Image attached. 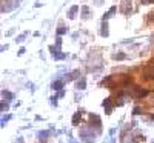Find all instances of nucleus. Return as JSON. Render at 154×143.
<instances>
[{
  "label": "nucleus",
  "instance_id": "obj_1",
  "mask_svg": "<svg viewBox=\"0 0 154 143\" xmlns=\"http://www.w3.org/2000/svg\"><path fill=\"white\" fill-rule=\"evenodd\" d=\"M79 135H80V140L83 143H94L96 141V132H93V131L88 132V128H82Z\"/></svg>",
  "mask_w": 154,
  "mask_h": 143
},
{
  "label": "nucleus",
  "instance_id": "obj_2",
  "mask_svg": "<svg viewBox=\"0 0 154 143\" xmlns=\"http://www.w3.org/2000/svg\"><path fill=\"white\" fill-rule=\"evenodd\" d=\"M22 0H3L2 2V12L6 14V12H11L12 9H16L20 5Z\"/></svg>",
  "mask_w": 154,
  "mask_h": 143
},
{
  "label": "nucleus",
  "instance_id": "obj_3",
  "mask_svg": "<svg viewBox=\"0 0 154 143\" xmlns=\"http://www.w3.org/2000/svg\"><path fill=\"white\" fill-rule=\"evenodd\" d=\"M88 123H89V126H91V128H96L97 131H100V129H102V120H100V117L97 114H94V112H89Z\"/></svg>",
  "mask_w": 154,
  "mask_h": 143
},
{
  "label": "nucleus",
  "instance_id": "obj_4",
  "mask_svg": "<svg viewBox=\"0 0 154 143\" xmlns=\"http://www.w3.org/2000/svg\"><path fill=\"white\" fill-rule=\"evenodd\" d=\"M99 32H100V35H102V37H105V38L109 35V28H108V23H106V20H103V22H102Z\"/></svg>",
  "mask_w": 154,
  "mask_h": 143
},
{
  "label": "nucleus",
  "instance_id": "obj_5",
  "mask_svg": "<svg viewBox=\"0 0 154 143\" xmlns=\"http://www.w3.org/2000/svg\"><path fill=\"white\" fill-rule=\"evenodd\" d=\"M82 114H83V109H79L74 115H72V120H71V123H72V126H77V125H80V120H82Z\"/></svg>",
  "mask_w": 154,
  "mask_h": 143
},
{
  "label": "nucleus",
  "instance_id": "obj_6",
  "mask_svg": "<svg viewBox=\"0 0 154 143\" xmlns=\"http://www.w3.org/2000/svg\"><path fill=\"white\" fill-rule=\"evenodd\" d=\"M80 11V8L77 6V5H74V6H71L69 8V11H68V19L69 20H74L75 19V16H77V12Z\"/></svg>",
  "mask_w": 154,
  "mask_h": 143
},
{
  "label": "nucleus",
  "instance_id": "obj_7",
  "mask_svg": "<svg viewBox=\"0 0 154 143\" xmlns=\"http://www.w3.org/2000/svg\"><path fill=\"white\" fill-rule=\"evenodd\" d=\"M122 12H123V14H131V0H123Z\"/></svg>",
  "mask_w": 154,
  "mask_h": 143
},
{
  "label": "nucleus",
  "instance_id": "obj_8",
  "mask_svg": "<svg viewBox=\"0 0 154 143\" xmlns=\"http://www.w3.org/2000/svg\"><path fill=\"white\" fill-rule=\"evenodd\" d=\"M102 106L105 108V112L109 115L112 112V105H111V99H105L103 102H102Z\"/></svg>",
  "mask_w": 154,
  "mask_h": 143
},
{
  "label": "nucleus",
  "instance_id": "obj_9",
  "mask_svg": "<svg viewBox=\"0 0 154 143\" xmlns=\"http://www.w3.org/2000/svg\"><path fill=\"white\" fill-rule=\"evenodd\" d=\"M49 134H51V131H40V132L37 134V138L40 140L42 143H45V141L49 138Z\"/></svg>",
  "mask_w": 154,
  "mask_h": 143
},
{
  "label": "nucleus",
  "instance_id": "obj_10",
  "mask_svg": "<svg viewBox=\"0 0 154 143\" xmlns=\"http://www.w3.org/2000/svg\"><path fill=\"white\" fill-rule=\"evenodd\" d=\"M63 86H65V83H63V80H54L53 83H51V88L53 89H56V91H60V89H63Z\"/></svg>",
  "mask_w": 154,
  "mask_h": 143
},
{
  "label": "nucleus",
  "instance_id": "obj_11",
  "mask_svg": "<svg viewBox=\"0 0 154 143\" xmlns=\"http://www.w3.org/2000/svg\"><path fill=\"white\" fill-rule=\"evenodd\" d=\"M2 97H3L6 102H11L12 99H14V94H12L11 91H8V89H3V91H2Z\"/></svg>",
  "mask_w": 154,
  "mask_h": 143
},
{
  "label": "nucleus",
  "instance_id": "obj_12",
  "mask_svg": "<svg viewBox=\"0 0 154 143\" xmlns=\"http://www.w3.org/2000/svg\"><path fill=\"white\" fill-rule=\"evenodd\" d=\"M75 88L80 89V91H83V89L86 88V79H79V80H75Z\"/></svg>",
  "mask_w": 154,
  "mask_h": 143
},
{
  "label": "nucleus",
  "instance_id": "obj_13",
  "mask_svg": "<svg viewBox=\"0 0 154 143\" xmlns=\"http://www.w3.org/2000/svg\"><path fill=\"white\" fill-rule=\"evenodd\" d=\"M88 17H91V11H89L88 6H82V19L86 20Z\"/></svg>",
  "mask_w": 154,
  "mask_h": 143
},
{
  "label": "nucleus",
  "instance_id": "obj_14",
  "mask_svg": "<svg viewBox=\"0 0 154 143\" xmlns=\"http://www.w3.org/2000/svg\"><path fill=\"white\" fill-rule=\"evenodd\" d=\"M116 11H117V6H111V8H109V11H108V12H106V14H105L103 17H102V19H103V20H108L111 16H114V14H116Z\"/></svg>",
  "mask_w": 154,
  "mask_h": 143
},
{
  "label": "nucleus",
  "instance_id": "obj_15",
  "mask_svg": "<svg viewBox=\"0 0 154 143\" xmlns=\"http://www.w3.org/2000/svg\"><path fill=\"white\" fill-rule=\"evenodd\" d=\"M79 75H80V71H72L68 77H66V80H74V79H79Z\"/></svg>",
  "mask_w": 154,
  "mask_h": 143
},
{
  "label": "nucleus",
  "instance_id": "obj_16",
  "mask_svg": "<svg viewBox=\"0 0 154 143\" xmlns=\"http://www.w3.org/2000/svg\"><path fill=\"white\" fill-rule=\"evenodd\" d=\"M66 32H68V28H66V26H59L57 31H56L57 35H63V34H66Z\"/></svg>",
  "mask_w": 154,
  "mask_h": 143
},
{
  "label": "nucleus",
  "instance_id": "obj_17",
  "mask_svg": "<svg viewBox=\"0 0 154 143\" xmlns=\"http://www.w3.org/2000/svg\"><path fill=\"white\" fill-rule=\"evenodd\" d=\"M8 109H9V105H8V102H6V100L0 103V111H2V112H6Z\"/></svg>",
  "mask_w": 154,
  "mask_h": 143
},
{
  "label": "nucleus",
  "instance_id": "obj_18",
  "mask_svg": "<svg viewBox=\"0 0 154 143\" xmlns=\"http://www.w3.org/2000/svg\"><path fill=\"white\" fill-rule=\"evenodd\" d=\"M11 119H12V115H11V114H6L5 117H2V128H3V126H5V125H6L9 120H11Z\"/></svg>",
  "mask_w": 154,
  "mask_h": 143
},
{
  "label": "nucleus",
  "instance_id": "obj_19",
  "mask_svg": "<svg viewBox=\"0 0 154 143\" xmlns=\"http://www.w3.org/2000/svg\"><path fill=\"white\" fill-rule=\"evenodd\" d=\"M142 112H143V111H142V108H140V106H134L131 114H133V115H142Z\"/></svg>",
  "mask_w": 154,
  "mask_h": 143
},
{
  "label": "nucleus",
  "instance_id": "obj_20",
  "mask_svg": "<svg viewBox=\"0 0 154 143\" xmlns=\"http://www.w3.org/2000/svg\"><path fill=\"white\" fill-rule=\"evenodd\" d=\"M28 35V32H23V34H20L17 38H16V43H22L23 40H25V37H26Z\"/></svg>",
  "mask_w": 154,
  "mask_h": 143
},
{
  "label": "nucleus",
  "instance_id": "obj_21",
  "mask_svg": "<svg viewBox=\"0 0 154 143\" xmlns=\"http://www.w3.org/2000/svg\"><path fill=\"white\" fill-rule=\"evenodd\" d=\"M112 59H114V60H125V59H126V56H125L123 53H119V54L112 56Z\"/></svg>",
  "mask_w": 154,
  "mask_h": 143
},
{
  "label": "nucleus",
  "instance_id": "obj_22",
  "mask_svg": "<svg viewBox=\"0 0 154 143\" xmlns=\"http://www.w3.org/2000/svg\"><path fill=\"white\" fill-rule=\"evenodd\" d=\"M57 99H59V96H53V97H49V103L53 106H57Z\"/></svg>",
  "mask_w": 154,
  "mask_h": 143
},
{
  "label": "nucleus",
  "instance_id": "obj_23",
  "mask_svg": "<svg viewBox=\"0 0 154 143\" xmlns=\"http://www.w3.org/2000/svg\"><path fill=\"white\" fill-rule=\"evenodd\" d=\"M56 46H59V48L62 46V37H60V35H57V40H56Z\"/></svg>",
  "mask_w": 154,
  "mask_h": 143
},
{
  "label": "nucleus",
  "instance_id": "obj_24",
  "mask_svg": "<svg viewBox=\"0 0 154 143\" xmlns=\"http://www.w3.org/2000/svg\"><path fill=\"white\" fill-rule=\"evenodd\" d=\"M142 5H148V3H154V0H140Z\"/></svg>",
  "mask_w": 154,
  "mask_h": 143
},
{
  "label": "nucleus",
  "instance_id": "obj_25",
  "mask_svg": "<svg viewBox=\"0 0 154 143\" xmlns=\"http://www.w3.org/2000/svg\"><path fill=\"white\" fill-rule=\"evenodd\" d=\"M57 96H59V99H60V97H63V96H65V89H60L59 93H57Z\"/></svg>",
  "mask_w": 154,
  "mask_h": 143
},
{
  "label": "nucleus",
  "instance_id": "obj_26",
  "mask_svg": "<svg viewBox=\"0 0 154 143\" xmlns=\"http://www.w3.org/2000/svg\"><path fill=\"white\" fill-rule=\"evenodd\" d=\"M148 19H149V20H151V22L154 23V11H152V12H151V14L148 16Z\"/></svg>",
  "mask_w": 154,
  "mask_h": 143
},
{
  "label": "nucleus",
  "instance_id": "obj_27",
  "mask_svg": "<svg viewBox=\"0 0 154 143\" xmlns=\"http://www.w3.org/2000/svg\"><path fill=\"white\" fill-rule=\"evenodd\" d=\"M0 49H2V53H3V51L8 49V45H2V48H0Z\"/></svg>",
  "mask_w": 154,
  "mask_h": 143
},
{
  "label": "nucleus",
  "instance_id": "obj_28",
  "mask_svg": "<svg viewBox=\"0 0 154 143\" xmlns=\"http://www.w3.org/2000/svg\"><path fill=\"white\" fill-rule=\"evenodd\" d=\"M25 53V48H20V51H19V56H22Z\"/></svg>",
  "mask_w": 154,
  "mask_h": 143
},
{
  "label": "nucleus",
  "instance_id": "obj_29",
  "mask_svg": "<svg viewBox=\"0 0 154 143\" xmlns=\"http://www.w3.org/2000/svg\"><path fill=\"white\" fill-rule=\"evenodd\" d=\"M149 119H151V120H154V114H152V115H151V117H149Z\"/></svg>",
  "mask_w": 154,
  "mask_h": 143
},
{
  "label": "nucleus",
  "instance_id": "obj_30",
  "mask_svg": "<svg viewBox=\"0 0 154 143\" xmlns=\"http://www.w3.org/2000/svg\"><path fill=\"white\" fill-rule=\"evenodd\" d=\"M72 143H77V141H72Z\"/></svg>",
  "mask_w": 154,
  "mask_h": 143
},
{
  "label": "nucleus",
  "instance_id": "obj_31",
  "mask_svg": "<svg viewBox=\"0 0 154 143\" xmlns=\"http://www.w3.org/2000/svg\"><path fill=\"white\" fill-rule=\"evenodd\" d=\"M134 143H137V141H134Z\"/></svg>",
  "mask_w": 154,
  "mask_h": 143
}]
</instances>
